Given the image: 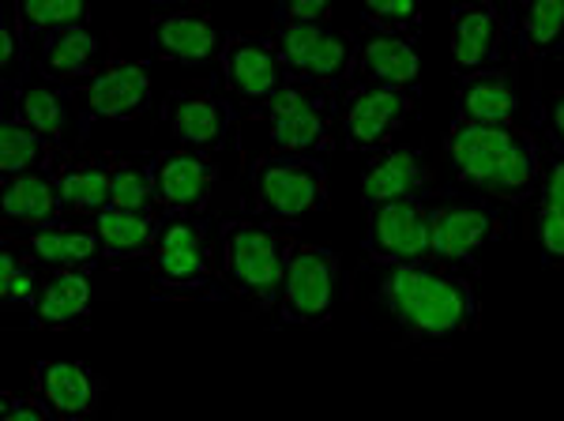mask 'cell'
<instances>
[{"label":"cell","mask_w":564,"mask_h":421,"mask_svg":"<svg viewBox=\"0 0 564 421\" xmlns=\"http://www.w3.org/2000/svg\"><path fill=\"white\" fill-rule=\"evenodd\" d=\"M8 98H12L15 114H20L31 128H39L53 148H57V151L68 148L72 106H68V98L61 95V90H53V87H20V90H8Z\"/></svg>","instance_id":"obj_31"},{"label":"cell","mask_w":564,"mask_h":421,"mask_svg":"<svg viewBox=\"0 0 564 421\" xmlns=\"http://www.w3.org/2000/svg\"><path fill=\"white\" fill-rule=\"evenodd\" d=\"M294 237L271 218H234L223 226V279L226 290L249 301L252 309L279 305Z\"/></svg>","instance_id":"obj_3"},{"label":"cell","mask_w":564,"mask_h":421,"mask_svg":"<svg viewBox=\"0 0 564 421\" xmlns=\"http://www.w3.org/2000/svg\"><path fill=\"white\" fill-rule=\"evenodd\" d=\"M444 151L459 185L497 204H523L542 185V154L520 125H470L456 117Z\"/></svg>","instance_id":"obj_2"},{"label":"cell","mask_w":564,"mask_h":421,"mask_svg":"<svg viewBox=\"0 0 564 421\" xmlns=\"http://www.w3.org/2000/svg\"><path fill=\"white\" fill-rule=\"evenodd\" d=\"M430 185V166L414 148H388L372 154V162L361 173V192L366 204H380V199H406L422 196Z\"/></svg>","instance_id":"obj_26"},{"label":"cell","mask_w":564,"mask_h":421,"mask_svg":"<svg viewBox=\"0 0 564 421\" xmlns=\"http://www.w3.org/2000/svg\"><path fill=\"white\" fill-rule=\"evenodd\" d=\"M249 196L260 218L294 226L327 204V173L313 154H263L252 162Z\"/></svg>","instance_id":"obj_5"},{"label":"cell","mask_w":564,"mask_h":421,"mask_svg":"<svg viewBox=\"0 0 564 421\" xmlns=\"http://www.w3.org/2000/svg\"><path fill=\"white\" fill-rule=\"evenodd\" d=\"M226 39L204 12H162L151 20V53L159 61H174L185 68H199L223 57Z\"/></svg>","instance_id":"obj_18"},{"label":"cell","mask_w":564,"mask_h":421,"mask_svg":"<svg viewBox=\"0 0 564 421\" xmlns=\"http://www.w3.org/2000/svg\"><path fill=\"white\" fill-rule=\"evenodd\" d=\"M218 170L204 151H162L154 154V188L162 210H207Z\"/></svg>","instance_id":"obj_17"},{"label":"cell","mask_w":564,"mask_h":421,"mask_svg":"<svg viewBox=\"0 0 564 421\" xmlns=\"http://www.w3.org/2000/svg\"><path fill=\"white\" fill-rule=\"evenodd\" d=\"M223 79L234 102L268 106L282 87L294 79L275 39L260 34H234L223 50Z\"/></svg>","instance_id":"obj_12"},{"label":"cell","mask_w":564,"mask_h":421,"mask_svg":"<svg viewBox=\"0 0 564 421\" xmlns=\"http://www.w3.org/2000/svg\"><path fill=\"white\" fill-rule=\"evenodd\" d=\"M448 57L459 79L475 76V72L505 68L508 23L494 0H456L448 20Z\"/></svg>","instance_id":"obj_11"},{"label":"cell","mask_w":564,"mask_h":421,"mask_svg":"<svg viewBox=\"0 0 564 421\" xmlns=\"http://www.w3.org/2000/svg\"><path fill=\"white\" fill-rule=\"evenodd\" d=\"M148 268L151 279L162 290H170V294H226L223 287H215L204 210H170V218H162V230L148 256Z\"/></svg>","instance_id":"obj_6"},{"label":"cell","mask_w":564,"mask_h":421,"mask_svg":"<svg viewBox=\"0 0 564 421\" xmlns=\"http://www.w3.org/2000/svg\"><path fill=\"white\" fill-rule=\"evenodd\" d=\"M339 0H279V23H327Z\"/></svg>","instance_id":"obj_37"},{"label":"cell","mask_w":564,"mask_h":421,"mask_svg":"<svg viewBox=\"0 0 564 421\" xmlns=\"http://www.w3.org/2000/svg\"><path fill=\"white\" fill-rule=\"evenodd\" d=\"M90 8H95V0H15L26 39H42L61 26L90 23Z\"/></svg>","instance_id":"obj_34"},{"label":"cell","mask_w":564,"mask_h":421,"mask_svg":"<svg viewBox=\"0 0 564 421\" xmlns=\"http://www.w3.org/2000/svg\"><path fill=\"white\" fill-rule=\"evenodd\" d=\"M90 226L102 237L106 260H140L151 256L162 230V207H106L90 218Z\"/></svg>","instance_id":"obj_25"},{"label":"cell","mask_w":564,"mask_h":421,"mask_svg":"<svg viewBox=\"0 0 564 421\" xmlns=\"http://www.w3.org/2000/svg\"><path fill=\"white\" fill-rule=\"evenodd\" d=\"M456 117L470 125H516L520 121V87L512 72L489 68L463 76L456 90Z\"/></svg>","instance_id":"obj_23"},{"label":"cell","mask_w":564,"mask_h":421,"mask_svg":"<svg viewBox=\"0 0 564 421\" xmlns=\"http://www.w3.org/2000/svg\"><path fill=\"white\" fill-rule=\"evenodd\" d=\"M354 76L358 84L369 87H403L417 90L422 79V61L411 42V34L399 31H380L372 26V34H366L358 45V64H354Z\"/></svg>","instance_id":"obj_19"},{"label":"cell","mask_w":564,"mask_h":421,"mask_svg":"<svg viewBox=\"0 0 564 421\" xmlns=\"http://www.w3.org/2000/svg\"><path fill=\"white\" fill-rule=\"evenodd\" d=\"M430 207L433 256L444 263H475L489 241L505 234L508 218L497 204L467 196H436L425 199Z\"/></svg>","instance_id":"obj_8"},{"label":"cell","mask_w":564,"mask_h":421,"mask_svg":"<svg viewBox=\"0 0 564 421\" xmlns=\"http://www.w3.org/2000/svg\"><path fill=\"white\" fill-rule=\"evenodd\" d=\"M109 207H159L154 159H109Z\"/></svg>","instance_id":"obj_33"},{"label":"cell","mask_w":564,"mask_h":421,"mask_svg":"<svg viewBox=\"0 0 564 421\" xmlns=\"http://www.w3.org/2000/svg\"><path fill=\"white\" fill-rule=\"evenodd\" d=\"M95 313V290L87 271L76 268H45L39 301L31 309V324L39 327H76Z\"/></svg>","instance_id":"obj_22"},{"label":"cell","mask_w":564,"mask_h":421,"mask_svg":"<svg viewBox=\"0 0 564 421\" xmlns=\"http://www.w3.org/2000/svg\"><path fill=\"white\" fill-rule=\"evenodd\" d=\"M361 15L369 20V26H380V31L417 34L422 0H361Z\"/></svg>","instance_id":"obj_36"},{"label":"cell","mask_w":564,"mask_h":421,"mask_svg":"<svg viewBox=\"0 0 564 421\" xmlns=\"http://www.w3.org/2000/svg\"><path fill=\"white\" fill-rule=\"evenodd\" d=\"M275 42L286 57L294 79H308L321 87H339L354 76L358 45L347 31H335L332 23H279Z\"/></svg>","instance_id":"obj_9"},{"label":"cell","mask_w":564,"mask_h":421,"mask_svg":"<svg viewBox=\"0 0 564 421\" xmlns=\"http://www.w3.org/2000/svg\"><path fill=\"white\" fill-rule=\"evenodd\" d=\"M15 245H20L31 260H39L42 268L90 271L95 263L106 260L102 237H98L95 226H68V223L39 226V230H23L15 237Z\"/></svg>","instance_id":"obj_21"},{"label":"cell","mask_w":564,"mask_h":421,"mask_svg":"<svg viewBox=\"0 0 564 421\" xmlns=\"http://www.w3.org/2000/svg\"><path fill=\"white\" fill-rule=\"evenodd\" d=\"M0 207H4V223L20 226V230L53 226V223H61V215H65L57 177H53L50 170H31V173H12V177H4Z\"/></svg>","instance_id":"obj_24"},{"label":"cell","mask_w":564,"mask_h":421,"mask_svg":"<svg viewBox=\"0 0 564 421\" xmlns=\"http://www.w3.org/2000/svg\"><path fill=\"white\" fill-rule=\"evenodd\" d=\"M234 109L230 98H223L212 87L177 90L166 98V132L174 136L177 148L212 154L230 140Z\"/></svg>","instance_id":"obj_13"},{"label":"cell","mask_w":564,"mask_h":421,"mask_svg":"<svg viewBox=\"0 0 564 421\" xmlns=\"http://www.w3.org/2000/svg\"><path fill=\"white\" fill-rule=\"evenodd\" d=\"M347 294L343 260L324 245L294 241L279 290V316L294 327H324Z\"/></svg>","instance_id":"obj_4"},{"label":"cell","mask_w":564,"mask_h":421,"mask_svg":"<svg viewBox=\"0 0 564 421\" xmlns=\"http://www.w3.org/2000/svg\"><path fill=\"white\" fill-rule=\"evenodd\" d=\"M377 305L414 346H448L475 332L481 305L467 274L444 260L391 263L380 274Z\"/></svg>","instance_id":"obj_1"},{"label":"cell","mask_w":564,"mask_h":421,"mask_svg":"<svg viewBox=\"0 0 564 421\" xmlns=\"http://www.w3.org/2000/svg\"><path fill=\"white\" fill-rule=\"evenodd\" d=\"M109 64V42L87 23L61 26L39 39V72L53 84H87Z\"/></svg>","instance_id":"obj_16"},{"label":"cell","mask_w":564,"mask_h":421,"mask_svg":"<svg viewBox=\"0 0 564 421\" xmlns=\"http://www.w3.org/2000/svg\"><path fill=\"white\" fill-rule=\"evenodd\" d=\"M23 26L20 12H15V0L4 4L0 15V72H4V90L23 87V72H26V45H23Z\"/></svg>","instance_id":"obj_35"},{"label":"cell","mask_w":564,"mask_h":421,"mask_svg":"<svg viewBox=\"0 0 564 421\" xmlns=\"http://www.w3.org/2000/svg\"><path fill=\"white\" fill-rule=\"evenodd\" d=\"M151 106V72L135 61H109L95 79L79 84V109L95 121H129Z\"/></svg>","instance_id":"obj_15"},{"label":"cell","mask_w":564,"mask_h":421,"mask_svg":"<svg viewBox=\"0 0 564 421\" xmlns=\"http://www.w3.org/2000/svg\"><path fill=\"white\" fill-rule=\"evenodd\" d=\"M0 410H4V418H26V421H45V418H53V410L45 407L42 396H34V399H20V396H12V391H4V399H0Z\"/></svg>","instance_id":"obj_38"},{"label":"cell","mask_w":564,"mask_h":421,"mask_svg":"<svg viewBox=\"0 0 564 421\" xmlns=\"http://www.w3.org/2000/svg\"><path fill=\"white\" fill-rule=\"evenodd\" d=\"M534 234H539L542 260L550 268H564V151L553 154L550 162H542Z\"/></svg>","instance_id":"obj_28"},{"label":"cell","mask_w":564,"mask_h":421,"mask_svg":"<svg viewBox=\"0 0 564 421\" xmlns=\"http://www.w3.org/2000/svg\"><path fill=\"white\" fill-rule=\"evenodd\" d=\"M34 396H42L53 418H87L102 402V380L79 361H39L34 365Z\"/></svg>","instance_id":"obj_20"},{"label":"cell","mask_w":564,"mask_h":421,"mask_svg":"<svg viewBox=\"0 0 564 421\" xmlns=\"http://www.w3.org/2000/svg\"><path fill=\"white\" fill-rule=\"evenodd\" d=\"M53 177L68 218H95L109 207V159H72Z\"/></svg>","instance_id":"obj_27"},{"label":"cell","mask_w":564,"mask_h":421,"mask_svg":"<svg viewBox=\"0 0 564 421\" xmlns=\"http://www.w3.org/2000/svg\"><path fill=\"white\" fill-rule=\"evenodd\" d=\"M42 263L31 260L15 241H4V252H0V305L8 313H31L34 301H39V287H42Z\"/></svg>","instance_id":"obj_32"},{"label":"cell","mask_w":564,"mask_h":421,"mask_svg":"<svg viewBox=\"0 0 564 421\" xmlns=\"http://www.w3.org/2000/svg\"><path fill=\"white\" fill-rule=\"evenodd\" d=\"M332 87L308 84V79H290L286 87L263 106L268 121V143L275 154H313L327 143L332 132Z\"/></svg>","instance_id":"obj_7"},{"label":"cell","mask_w":564,"mask_h":421,"mask_svg":"<svg viewBox=\"0 0 564 421\" xmlns=\"http://www.w3.org/2000/svg\"><path fill=\"white\" fill-rule=\"evenodd\" d=\"M516 39L531 57L564 53V0H520L516 4Z\"/></svg>","instance_id":"obj_30"},{"label":"cell","mask_w":564,"mask_h":421,"mask_svg":"<svg viewBox=\"0 0 564 421\" xmlns=\"http://www.w3.org/2000/svg\"><path fill=\"white\" fill-rule=\"evenodd\" d=\"M53 166V143L45 140L39 128H31L15 114L12 98L4 106V121H0V173H31Z\"/></svg>","instance_id":"obj_29"},{"label":"cell","mask_w":564,"mask_h":421,"mask_svg":"<svg viewBox=\"0 0 564 421\" xmlns=\"http://www.w3.org/2000/svg\"><path fill=\"white\" fill-rule=\"evenodd\" d=\"M411 114H414L411 90L361 84L350 95L347 114H343V140L358 151H377L406 125Z\"/></svg>","instance_id":"obj_14"},{"label":"cell","mask_w":564,"mask_h":421,"mask_svg":"<svg viewBox=\"0 0 564 421\" xmlns=\"http://www.w3.org/2000/svg\"><path fill=\"white\" fill-rule=\"evenodd\" d=\"M366 256L372 263H380V268L433 260L430 207H425V199L406 196V199H380V204H369Z\"/></svg>","instance_id":"obj_10"},{"label":"cell","mask_w":564,"mask_h":421,"mask_svg":"<svg viewBox=\"0 0 564 421\" xmlns=\"http://www.w3.org/2000/svg\"><path fill=\"white\" fill-rule=\"evenodd\" d=\"M542 125L550 132L553 148L564 151V90H557V95H550L542 102Z\"/></svg>","instance_id":"obj_39"}]
</instances>
